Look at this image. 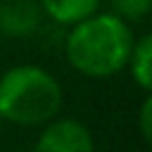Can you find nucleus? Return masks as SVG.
Wrapping results in <instances>:
<instances>
[{"label":"nucleus","mask_w":152,"mask_h":152,"mask_svg":"<svg viewBox=\"0 0 152 152\" xmlns=\"http://www.w3.org/2000/svg\"><path fill=\"white\" fill-rule=\"evenodd\" d=\"M38 24V10L28 0L0 2V31L10 36H26Z\"/></svg>","instance_id":"4"},{"label":"nucleus","mask_w":152,"mask_h":152,"mask_svg":"<svg viewBox=\"0 0 152 152\" xmlns=\"http://www.w3.org/2000/svg\"><path fill=\"white\" fill-rule=\"evenodd\" d=\"M133 33L126 19L114 14H90L76 24L66 36L69 64L90 78H107L128 64Z\"/></svg>","instance_id":"1"},{"label":"nucleus","mask_w":152,"mask_h":152,"mask_svg":"<svg viewBox=\"0 0 152 152\" xmlns=\"http://www.w3.org/2000/svg\"><path fill=\"white\" fill-rule=\"evenodd\" d=\"M140 133H142V140L150 142L152 140V97H145L142 100V107H140Z\"/></svg>","instance_id":"8"},{"label":"nucleus","mask_w":152,"mask_h":152,"mask_svg":"<svg viewBox=\"0 0 152 152\" xmlns=\"http://www.w3.org/2000/svg\"><path fill=\"white\" fill-rule=\"evenodd\" d=\"M33 152H95V140L81 121L59 119L40 133Z\"/></svg>","instance_id":"3"},{"label":"nucleus","mask_w":152,"mask_h":152,"mask_svg":"<svg viewBox=\"0 0 152 152\" xmlns=\"http://www.w3.org/2000/svg\"><path fill=\"white\" fill-rule=\"evenodd\" d=\"M0 126H2V116H0Z\"/></svg>","instance_id":"9"},{"label":"nucleus","mask_w":152,"mask_h":152,"mask_svg":"<svg viewBox=\"0 0 152 152\" xmlns=\"http://www.w3.org/2000/svg\"><path fill=\"white\" fill-rule=\"evenodd\" d=\"M128 64H131L133 81L147 93L152 88V36H142L138 38V43L133 40Z\"/></svg>","instance_id":"6"},{"label":"nucleus","mask_w":152,"mask_h":152,"mask_svg":"<svg viewBox=\"0 0 152 152\" xmlns=\"http://www.w3.org/2000/svg\"><path fill=\"white\" fill-rule=\"evenodd\" d=\"M45 14L57 24H76L90 14H95L100 0H40Z\"/></svg>","instance_id":"5"},{"label":"nucleus","mask_w":152,"mask_h":152,"mask_svg":"<svg viewBox=\"0 0 152 152\" xmlns=\"http://www.w3.org/2000/svg\"><path fill=\"white\" fill-rule=\"evenodd\" d=\"M62 107V88L52 74L40 66L21 64L0 76L2 121L38 126L50 121Z\"/></svg>","instance_id":"2"},{"label":"nucleus","mask_w":152,"mask_h":152,"mask_svg":"<svg viewBox=\"0 0 152 152\" xmlns=\"http://www.w3.org/2000/svg\"><path fill=\"white\" fill-rule=\"evenodd\" d=\"M112 2L116 7L119 17L121 19H131V21L142 19L152 7V0H112Z\"/></svg>","instance_id":"7"}]
</instances>
